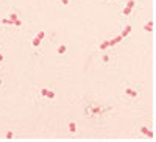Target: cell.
I'll return each instance as SVG.
<instances>
[{"instance_id": "8992f818", "label": "cell", "mask_w": 156, "mask_h": 142, "mask_svg": "<svg viewBox=\"0 0 156 142\" xmlns=\"http://www.w3.org/2000/svg\"><path fill=\"white\" fill-rule=\"evenodd\" d=\"M30 45H31V48H33V51H41L42 50V41L39 39L37 36H31V39H30Z\"/></svg>"}, {"instance_id": "9c48e42d", "label": "cell", "mask_w": 156, "mask_h": 142, "mask_svg": "<svg viewBox=\"0 0 156 142\" xmlns=\"http://www.w3.org/2000/svg\"><path fill=\"white\" fill-rule=\"evenodd\" d=\"M6 17H8V19H11V20H12V23H14L17 19H20V12H19V9L12 8V9L8 12V14H6Z\"/></svg>"}, {"instance_id": "52a82bcc", "label": "cell", "mask_w": 156, "mask_h": 142, "mask_svg": "<svg viewBox=\"0 0 156 142\" xmlns=\"http://www.w3.org/2000/svg\"><path fill=\"white\" fill-rule=\"evenodd\" d=\"M139 133H140V136H144V137L154 139V133L150 130L148 125H140V126H139Z\"/></svg>"}, {"instance_id": "4fadbf2b", "label": "cell", "mask_w": 156, "mask_h": 142, "mask_svg": "<svg viewBox=\"0 0 156 142\" xmlns=\"http://www.w3.org/2000/svg\"><path fill=\"white\" fill-rule=\"evenodd\" d=\"M133 14V9H129V8H126L125 5L120 8V17L122 19H128L129 16H131Z\"/></svg>"}, {"instance_id": "ac0fdd59", "label": "cell", "mask_w": 156, "mask_h": 142, "mask_svg": "<svg viewBox=\"0 0 156 142\" xmlns=\"http://www.w3.org/2000/svg\"><path fill=\"white\" fill-rule=\"evenodd\" d=\"M0 25L2 27H12V20L8 17H3V19H0Z\"/></svg>"}, {"instance_id": "9a60e30c", "label": "cell", "mask_w": 156, "mask_h": 142, "mask_svg": "<svg viewBox=\"0 0 156 142\" xmlns=\"http://www.w3.org/2000/svg\"><path fill=\"white\" fill-rule=\"evenodd\" d=\"M55 98H56V91H55V87H51V86H50L48 92H47V101L53 103V101H55Z\"/></svg>"}, {"instance_id": "8fae6325", "label": "cell", "mask_w": 156, "mask_h": 142, "mask_svg": "<svg viewBox=\"0 0 156 142\" xmlns=\"http://www.w3.org/2000/svg\"><path fill=\"white\" fill-rule=\"evenodd\" d=\"M67 51H69V48H67L66 44H59V45L56 47V55H58V56H66Z\"/></svg>"}, {"instance_id": "7402d4cb", "label": "cell", "mask_w": 156, "mask_h": 142, "mask_svg": "<svg viewBox=\"0 0 156 142\" xmlns=\"http://www.w3.org/2000/svg\"><path fill=\"white\" fill-rule=\"evenodd\" d=\"M100 3H105V5H108V3H117L119 0H98Z\"/></svg>"}, {"instance_id": "2e32d148", "label": "cell", "mask_w": 156, "mask_h": 142, "mask_svg": "<svg viewBox=\"0 0 156 142\" xmlns=\"http://www.w3.org/2000/svg\"><path fill=\"white\" fill-rule=\"evenodd\" d=\"M34 36H37V37H39V39H41L42 42H44L45 39H48V37H50V36H48V33H47L45 30H37V31L34 33Z\"/></svg>"}, {"instance_id": "603a6c76", "label": "cell", "mask_w": 156, "mask_h": 142, "mask_svg": "<svg viewBox=\"0 0 156 142\" xmlns=\"http://www.w3.org/2000/svg\"><path fill=\"white\" fill-rule=\"evenodd\" d=\"M5 84H6V81H5V78L2 75H0V89H3L5 87Z\"/></svg>"}, {"instance_id": "5b68a950", "label": "cell", "mask_w": 156, "mask_h": 142, "mask_svg": "<svg viewBox=\"0 0 156 142\" xmlns=\"http://www.w3.org/2000/svg\"><path fill=\"white\" fill-rule=\"evenodd\" d=\"M95 50L98 51V53H101V51H105V50H111L109 47V37H101V39L98 41Z\"/></svg>"}, {"instance_id": "7c38bea8", "label": "cell", "mask_w": 156, "mask_h": 142, "mask_svg": "<svg viewBox=\"0 0 156 142\" xmlns=\"http://www.w3.org/2000/svg\"><path fill=\"white\" fill-rule=\"evenodd\" d=\"M131 31H133V25L131 23H126L125 25V28L122 30V37H125V39H128V37H129V34H131Z\"/></svg>"}, {"instance_id": "d6986e66", "label": "cell", "mask_w": 156, "mask_h": 142, "mask_svg": "<svg viewBox=\"0 0 156 142\" xmlns=\"http://www.w3.org/2000/svg\"><path fill=\"white\" fill-rule=\"evenodd\" d=\"M5 64V53H3V47H0V67Z\"/></svg>"}, {"instance_id": "e0dca14e", "label": "cell", "mask_w": 156, "mask_h": 142, "mask_svg": "<svg viewBox=\"0 0 156 142\" xmlns=\"http://www.w3.org/2000/svg\"><path fill=\"white\" fill-rule=\"evenodd\" d=\"M3 139H5V140H12V139H16V131H14V130H6L5 134H3Z\"/></svg>"}, {"instance_id": "7a4b0ae2", "label": "cell", "mask_w": 156, "mask_h": 142, "mask_svg": "<svg viewBox=\"0 0 156 142\" xmlns=\"http://www.w3.org/2000/svg\"><path fill=\"white\" fill-rule=\"evenodd\" d=\"M140 87L131 83H123L122 84V95L126 100H131V101H137L140 98Z\"/></svg>"}, {"instance_id": "3957f363", "label": "cell", "mask_w": 156, "mask_h": 142, "mask_svg": "<svg viewBox=\"0 0 156 142\" xmlns=\"http://www.w3.org/2000/svg\"><path fill=\"white\" fill-rule=\"evenodd\" d=\"M98 62H100L101 67H112V66H115V55L111 50H105L100 53Z\"/></svg>"}, {"instance_id": "ffe728a7", "label": "cell", "mask_w": 156, "mask_h": 142, "mask_svg": "<svg viewBox=\"0 0 156 142\" xmlns=\"http://www.w3.org/2000/svg\"><path fill=\"white\" fill-rule=\"evenodd\" d=\"M22 25H23V20L22 19H17L14 23H12V28H22Z\"/></svg>"}, {"instance_id": "6da1fadb", "label": "cell", "mask_w": 156, "mask_h": 142, "mask_svg": "<svg viewBox=\"0 0 156 142\" xmlns=\"http://www.w3.org/2000/svg\"><path fill=\"white\" fill-rule=\"evenodd\" d=\"M111 109H112V106L101 105V103H98L95 100H89L87 103H84V115L87 119H98L101 115H105L106 112H109Z\"/></svg>"}, {"instance_id": "ba28073f", "label": "cell", "mask_w": 156, "mask_h": 142, "mask_svg": "<svg viewBox=\"0 0 156 142\" xmlns=\"http://www.w3.org/2000/svg\"><path fill=\"white\" fill-rule=\"evenodd\" d=\"M66 126H67V131L70 136H75L78 133V123L75 120H67L66 122Z\"/></svg>"}, {"instance_id": "277c9868", "label": "cell", "mask_w": 156, "mask_h": 142, "mask_svg": "<svg viewBox=\"0 0 156 142\" xmlns=\"http://www.w3.org/2000/svg\"><path fill=\"white\" fill-rule=\"evenodd\" d=\"M48 89H50L48 84H39V86H36V101L37 103L47 101V92H48Z\"/></svg>"}, {"instance_id": "44dd1931", "label": "cell", "mask_w": 156, "mask_h": 142, "mask_svg": "<svg viewBox=\"0 0 156 142\" xmlns=\"http://www.w3.org/2000/svg\"><path fill=\"white\" fill-rule=\"evenodd\" d=\"M72 0H58V5L59 6H69Z\"/></svg>"}, {"instance_id": "5bb4252c", "label": "cell", "mask_w": 156, "mask_h": 142, "mask_svg": "<svg viewBox=\"0 0 156 142\" xmlns=\"http://www.w3.org/2000/svg\"><path fill=\"white\" fill-rule=\"evenodd\" d=\"M126 8H129V9H136V8H139L140 5H139V2H137V0H125V3H123Z\"/></svg>"}, {"instance_id": "30bf717a", "label": "cell", "mask_w": 156, "mask_h": 142, "mask_svg": "<svg viewBox=\"0 0 156 142\" xmlns=\"http://www.w3.org/2000/svg\"><path fill=\"white\" fill-rule=\"evenodd\" d=\"M144 30L147 31V33H153L154 31V22H153V19H147V20H144Z\"/></svg>"}]
</instances>
